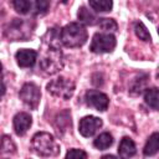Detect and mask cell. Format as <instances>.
<instances>
[{
	"instance_id": "6da1fadb",
	"label": "cell",
	"mask_w": 159,
	"mask_h": 159,
	"mask_svg": "<svg viewBox=\"0 0 159 159\" xmlns=\"http://www.w3.org/2000/svg\"><path fill=\"white\" fill-rule=\"evenodd\" d=\"M87 37L88 34L82 22H70L61 30V42L66 47H81Z\"/></svg>"
},
{
	"instance_id": "7a4b0ae2",
	"label": "cell",
	"mask_w": 159,
	"mask_h": 159,
	"mask_svg": "<svg viewBox=\"0 0 159 159\" xmlns=\"http://www.w3.org/2000/svg\"><path fill=\"white\" fill-rule=\"evenodd\" d=\"M32 150L40 157H56L60 153V145L52 134L47 132H39L31 140Z\"/></svg>"
},
{
	"instance_id": "3957f363",
	"label": "cell",
	"mask_w": 159,
	"mask_h": 159,
	"mask_svg": "<svg viewBox=\"0 0 159 159\" xmlns=\"http://www.w3.org/2000/svg\"><path fill=\"white\" fill-rule=\"evenodd\" d=\"M63 67L62 52L57 46H50L43 51L40 60V68L47 75H55Z\"/></svg>"
},
{
	"instance_id": "277c9868",
	"label": "cell",
	"mask_w": 159,
	"mask_h": 159,
	"mask_svg": "<svg viewBox=\"0 0 159 159\" xmlns=\"http://www.w3.org/2000/svg\"><path fill=\"white\" fill-rule=\"evenodd\" d=\"M47 91L61 99H70L75 93V82L66 77H57L52 81H50L46 86Z\"/></svg>"
},
{
	"instance_id": "5b68a950",
	"label": "cell",
	"mask_w": 159,
	"mask_h": 159,
	"mask_svg": "<svg viewBox=\"0 0 159 159\" xmlns=\"http://www.w3.org/2000/svg\"><path fill=\"white\" fill-rule=\"evenodd\" d=\"M116 43H117L116 37L112 34L97 32L92 37L89 50L94 53H107V52H112L114 50Z\"/></svg>"
},
{
	"instance_id": "8992f818",
	"label": "cell",
	"mask_w": 159,
	"mask_h": 159,
	"mask_svg": "<svg viewBox=\"0 0 159 159\" xmlns=\"http://www.w3.org/2000/svg\"><path fill=\"white\" fill-rule=\"evenodd\" d=\"M19 96H20V99L26 106H29L32 109H36L40 103L41 92H40V88L37 84H35L32 82H27L21 87Z\"/></svg>"
},
{
	"instance_id": "52a82bcc",
	"label": "cell",
	"mask_w": 159,
	"mask_h": 159,
	"mask_svg": "<svg viewBox=\"0 0 159 159\" xmlns=\"http://www.w3.org/2000/svg\"><path fill=\"white\" fill-rule=\"evenodd\" d=\"M102 124L103 122L101 118L94 117V116H86L80 120L78 130L83 137L88 138V137H92L102 127Z\"/></svg>"
},
{
	"instance_id": "ba28073f",
	"label": "cell",
	"mask_w": 159,
	"mask_h": 159,
	"mask_svg": "<svg viewBox=\"0 0 159 159\" xmlns=\"http://www.w3.org/2000/svg\"><path fill=\"white\" fill-rule=\"evenodd\" d=\"M86 102L88 106L96 108L97 111H106L108 108V104H109V98L107 94L99 92V91H96V89H89L86 92Z\"/></svg>"
},
{
	"instance_id": "9c48e42d",
	"label": "cell",
	"mask_w": 159,
	"mask_h": 159,
	"mask_svg": "<svg viewBox=\"0 0 159 159\" xmlns=\"http://www.w3.org/2000/svg\"><path fill=\"white\" fill-rule=\"evenodd\" d=\"M12 124H14V129L15 133L17 135H24L31 127L32 124V118L29 113L26 112H19L14 119H12Z\"/></svg>"
},
{
	"instance_id": "30bf717a",
	"label": "cell",
	"mask_w": 159,
	"mask_h": 159,
	"mask_svg": "<svg viewBox=\"0 0 159 159\" xmlns=\"http://www.w3.org/2000/svg\"><path fill=\"white\" fill-rule=\"evenodd\" d=\"M15 57H16V62L20 67H32L37 60V52L35 50L22 48L16 52Z\"/></svg>"
},
{
	"instance_id": "8fae6325",
	"label": "cell",
	"mask_w": 159,
	"mask_h": 159,
	"mask_svg": "<svg viewBox=\"0 0 159 159\" xmlns=\"http://www.w3.org/2000/svg\"><path fill=\"white\" fill-rule=\"evenodd\" d=\"M118 153H119V155L122 158H130V157H133L137 153V148H135L134 142L130 138L124 137L120 140V143H119Z\"/></svg>"
},
{
	"instance_id": "7c38bea8",
	"label": "cell",
	"mask_w": 159,
	"mask_h": 159,
	"mask_svg": "<svg viewBox=\"0 0 159 159\" xmlns=\"http://www.w3.org/2000/svg\"><path fill=\"white\" fill-rule=\"evenodd\" d=\"M158 150H159V133L155 132V133L149 135V138L144 145L143 154L145 157H152V155L157 154Z\"/></svg>"
},
{
	"instance_id": "4fadbf2b",
	"label": "cell",
	"mask_w": 159,
	"mask_h": 159,
	"mask_svg": "<svg viewBox=\"0 0 159 159\" xmlns=\"http://www.w3.org/2000/svg\"><path fill=\"white\" fill-rule=\"evenodd\" d=\"M24 25V21L22 20H19V19H14V21L11 22L9 30H7V36L9 39H12V40H25L26 39V35H24V31L21 30V26Z\"/></svg>"
},
{
	"instance_id": "5bb4252c",
	"label": "cell",
	"mask_w": 159,
	"mask_h": 159,
	"mask_svg": "<svg viewBox=\"0 0 159 159\" xmlns=\"http://www.w3.org/2000/svg\"><path fill=\"white\" fill-rule=\"evenodd\" d=\"M68 128H71V113L68 111H63L56 117V129L58 134H63Z\"/></svg>"
},
{
	"instance_id": "9a60e30c",
	"label": "cell",
	"mask_w": 159,
	"mask_h": 159,
	"mask_svg": "<svg viewBox=\"0 0 159 159\" xmlns=\"http://www.w3.org/2000/svg\"><path fill=\"white\" fill-rule=\"evenodd\" d=\"M144 101L150 108L159 109V89L158 88L147 89L144 93Z\"/></svg>"
},
{
	"instance_id": "2e32d148",
	"label": "cell",
	"mask_w": 159,
	"mask_h": 159,
	"mask_svg": "<svg viewBox=\"0 0 159 159\" xmlns=\"http://www.w3.org/2000/svg\"><path fill=\"white\" fill-rule=\"evenodd\" d=\"M77 17H78V20L82 24H86V25H94L96 24V20H97L96 15L91 10H88L86 6H81L78 9Z\"/></svg>"
},
{
	"instance_id": "e0dca14e",
	"label": "cell",
	"mask_w": 159,
	"mask_h": 159,
	"mask_svg": "<svg viewBox=\"0 0 159 159\" xmlns=\"http://www.w3.org/2000/svg\"><path fill=\"white\" fill-rule=\"evenodd\" d=\"M112 144H113V137H112L109 133H107V132L99 134V135L94 139V142H93V145H94L97 149H99V150H104V149L109 148Z\"/></svg>"
},
{
	"instance_id": "ac0fdd59",
	"label": "cell",
	"mask_w": 159,
	"mask_h": 159,
	"mask_svg": "<svg viewBox=\"0 0 159 159\" xmlns=\"http://www.w3.org/2000/svg\"><path fill=\"white\" fill-rule=\"evenodd\" d=\"M89 6L97 12H107L113 7L112 0H88Z\"/></svg>"
},
{
	"instance_id": "d6986e66",
	"label": "cell",
	"mask_w": 159,
	"mask_h": 159,
	"mask_svg": "<svg viewBox=\"0 0 159 159\" xmlns=\"http://www.w3.org/2000/svg\"><path fill=\"white\" fill-rule=\"evenodd\" d=\"M134 32L137 35V37L142 41H150L152 37H150V34L147 29V26L142 22V21H137L134 22Z\"/></svg>"
},
{
	"instance_id": "ffe728a7",
	"label": "cell",
	"mask_w": 159,
	"mask_h": 159,
	"mask_svg": "<svg viewBox=\"0 0 159 159\" xmlns=\"http://www.w3.org/2000/svg\"><path fill=\"white\" fill-rule=\"evenodd\" d=\"M98 26H99V29H102L103 31H106V32H108V34L116 32L117 29H118L117 22H116L113 19H108V17L99 19V20H98Z\"/></svg>"
},
{
	"instance_id": "44dd1931",
	"label": "cell",
	"mask_w": 159,
	"mask_h": 159,
	"mask_svg": "<svg viewBox=\"0 0 159 159\" xmlns=\"http://www.w3.org/2000/svg\"><path fill=\"white\" fill-rule=\"evenodd\" d=\"M15 149H16V145L15 143L12 142V139L9 137V135H2V139H1V154H12L15 153Z\"/></svg>"
},
{
	"instance_id": "7402d4cb",
	"label": "cell",
	"mask_w": 159,
	"mask_h": 159,
	"mask_svg": "<svg viewBox=\"0 0 159 159\" xmlns=\"http://www.w3.org/2000/svg\"><path fill=\"white\" fill-rule=\"evenodd\" d=\"M11 2H12L14 9L16 10V12H19L21 15L27 14L31 7L30 0H11Z\"/></svg>"
},
{
	"instance_id": "603a6c76",
	"label": "cell",
	"mask_w": 159,
	"mask_h": 159,
	"mask_svg": "<svg viewBox=\"0 0 159 159\" xmlns=\"http://www.w3.org/2000/svg\"><path fill=\"white\" fill-rule=\"evenodd\" d=\"M48 7H50V1L48 0H36L35 1L36 14H45V12H47Z\"/></svg>"
},
{
	"instance_id": "cb8c5ba5",
	"label": "cell",
	"mask_w": 159,
	"mask_h": 159,
	"mask_svg": "<svg viewBox=\"0 0 159 159\" xmlns=\"http://www.w3.org/2000/svg\"><path fill=\"white\" fill-rule=\"evenodd\" d=\"M66 158L76 159V158H87V153L83 152L82 149H71L66 153Z\"/></svg>"
},
{
	"instance_id": "d4e9b609",
	"label": "cell",
	"mask_w": 159,
	"mask_h": 159,
	"mask_svg": "<svg viewBox=\"0 0 159 159\" xmlns=\"http://www.w3.org/2000/svg\"><path fill=\"white\" fill-rule=\"evenodd\" d=\"M157 80H158V82H159V71H158V73H157Z\"/></svg>"
},
{
	"instance_id": "484cf974",
	"label": "cell",
	"mask_w": 159,
	"mask_h": 159,
	"mask_svg": "<svg viewBox=\"0 0 159 159\" xmlns=\"http://www.w3.org/2000/svg\"><path fill=\"white\" fill-rule=\"evenodd\" d=\"M61 1H62V2H63V4H66V2H67V1H68V0H61Z\"/></svg>"
},
{
	"instance_id": "4316f807",
	"label": "cell",
	"mask_w": 159,
	"mask_h": 159,
	"mask_svg": "<svg viewBox=\"0 0 159 159\" xmlns=\"http://www.w3.org/2000/svg\"><path fill=\"white\" fill-rule=\"evenodd\" d=\"M158 34H159V27H158Z\"/></svg>"
}]
</instances>
